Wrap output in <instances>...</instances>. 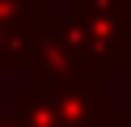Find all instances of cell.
Returning a JSON list of instances; mask_svg holds the SVG:
<instances>
[{
	"label": "cell",
	"mask_w": 131,
	"mask_h": 127,
	"mask_svg": "<svg viewBox=\"0 0 131 127\" xmlns=\"http://www.w3.org/2000/svg\"><path fill=\"white\" fill-rule=\"evenodd\" d=\"M34 85L55 89L59 81L80 76V47H76V30H72L68 13H47L34 25Z\"/></svg>",
	"instance_id": "cell-1"
},
{
	"label": "cell",
	"mask_w": 131,
	"mask_h": 127,
	"mask_svg": "<svg viewBox=\"0 0 131 127\" xmlns=\"http://www.w3.org/2000/svg\"><path fill=\"white\" fill-rule=\"evenodd\" d=\"M51 97L68 127H106L110 123V89H106V76H97V72H80L72 81H59L51 89Z\"/></svg>",
	"instance_id": "cell-2"
},
{
	"label": "cell",
	"mask_w": 131,
	"mask_h": 127,
	"mask_svg": "<svg viewBox=\"0 0 131 127\" xmlns=\"http://www.w3.org/2000/svg\"><path fill=\"white\" fill-rule=\"evenodd\" d=\"M34 25L38 21L0 13V72H30L34 68Z\"/></svg>",
	"instance_id": "cell-3"
},
{
	"label": "cell",
	"mask_w": 131,
	"mask_h": 127,
	"mask_svg": "<svg viewBox=\"0 0 131 127\" xmlns=\"http://www.w3.org/2000/svg\"><path fill=\"white\" fill-rule=\"evenodd\" d=\"M9 114L21 127H68L63 114H59V106H55V97H51V89H42V85L17 89L13 102H9Z\"/></svg>",
	"instance_id": "cell-4"
},
{
	"label": "cell",
	"mask_w": 131,
	"mask_h": 127,
	"mask_svg": "<svg viewBox=\"0 0 131 127\" xmlns=\"http://www.w3.org/2000/svg\"><path fill=\"white\" fill-rule=\"evenodd\" d=\"M106 127H131V97H127V110L110 114V123H106Z\"/></svg>",
	"instance_id": "cell-5"
}]
</instances>
